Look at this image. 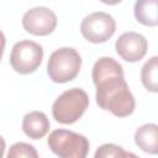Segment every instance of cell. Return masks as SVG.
I'll use <instances>...</instances> for the list:
<instances>
[{
	"instance_id": "1",
	"label": "cell",
	"mask_w": 158,
	"mask_h": 158,
	"mask_svg": "<svg viewBox=\"0 0 158 158\" xmlns=\"http://www.w3.org/2000/svg\"><path fill=\"white\" fill-rule=\"evenodd\" d=\"M96 88L95 99L100 109L116 117L130 116L136 109V100L125 80L122 65L111 57L99 58L91 70Z\"/></svg>"
},
{
	"instance_id": "2",
	"label": "cell",
	"mask_w": 158,
	"mask_h": 158,
	"mask_svg": "<svg viewBox=\"0 0 158 158\" xmlns=\"http://www.w3.org/2000/svg\"><path fill=\"white\" fill-rule=\"evenodd\" d=\"M89 107V96L81 88H72L63 91L52 105L54 120L62 125L77 122Z\"/></svg>"
},
{
	"instance_id": "3",
	"label": "cell",
	"mask_w": 158,
	"mask_h": 158,
	"mask_svg": "<svg viewBox=\"0 0 158 158\" xmlns=\"http://www.w3.org/2000/svg\"><path fill=\"white\" fill-rule=\"evenodd\" d=\"M81 57L72 47H60L52 52L47 62V74L54 83H68L80 72Z\"/></svg>"
},
{
	"instance_id": "4",
	"label": "cell",
	"mask_w": 158,
	"mask_h": 158,
	"mask_svg": "<svg viewBox=\"0 0 158 158\" xmlns=\"http://www.w3.org/2000/svg\"><path fill=\"white\" fill-rule=\"evenodd\" d=\"M49 149L59 158H86L90 143L80 133L69 130H54L47 138Z\"/></svg>"
},
{
	"instance_id": "5",
	"label": "cell",
	"mask_w": 158,
	"mask_h": 158,
	"mask_svg": "<svg viewBox=\"0 0 158 158\" xmlns=\"http://www.w3.org/2000/svg\"><path fill=\"white\" fill-rule=\"evenodd\" d=\"M43 59V48L37 42L23 40L12 46L10 65L19 74H31L37 70Z\"/></svg>"
},
{
	"instance_id": "6",
	"label": "cell",
	"mask_w": 158,
	"mask_h": 158,
	"mask_svg": "<svg viewBox=\"0 0 158 158\" xmlns=\"http://www.w3.org/2000/svg\"><path fill=\"white\" fill-rule=\"evenodd\" d=\"M116 31L115 19L104 11H95L86 15L80 23L83 37L91 43H104L110 40Z\"/></svg>"
},
{
	"instance_id": "7",
	"label": "cell",
	"mask_w": 158,
	"mask_h": 158,
	"mask_svg": "<svg viewBox=\"0 0 158 158\" xmlns=\"http://www.w3.org/2000/svg\"><path fill=\"white\" fill-rule=\"evenodd\" d=\"M57 16L46 6H36L27 10L22 16V26L26 32L35 36L51 35L57 27Z\"/></svg>"
},
{
	"instance_id": "8",
	"label": "cell",
	"mask_w": 158,
	"mask_h": 158,
	"mask_svg": "<svg viewBox=\"0 0 158 158\" xmlns=\"http://www.w3.org/2000/svg\"><path fill=\"white\" fill-rule=\"evenodd\" d=\"M116 53L126 62L135 63L141 60L148 49L146 37L138 32L128 31L122 33L115 43Z\"/></svg>"
},
{
	"instance_id": "9",
	"label": "cell",
	"mask_w": 158,
	"mask_h": 158,
	"mask_svg": "<svg viewBox=\"0 0 158 158\" xmlns=\"http://www.w3.org/2000/svg\"><path fill=\"white\" fill-rule=\"evenodd\" d=\"M51 123L47 115L42 111H31L23 116L22 131L32 139L43 138L49 131Z\"/></svg>"
},
{
	"instance_id": "10",
	"label": "cell",
	"mask_w": 158,
	"mask_h": 158,
	"mask_svg": "<svg viewBox=\"0 0 158 158\" xmlns=\"http://www.w3.org/2000/svg\"><path fill=\"white\" fill-rule=\"evenodd\" d=\"M135 143L143 152L157 154L158 152V126L156 123H144L135 132Z\"/></svg>"
},
{
	"instance_id": "11",
	"label": "cell",
	"mask_w": 158,
	"mask_h": 158,
	"mask_svg": "<svg viewBox=\"0 0 158 158\" xmlns=\"http://www.w3.org/2000/svg\"><path fill=\"white\" fill-rule=\"evenodd\" d=\"M157 0H138L135 2L133 14L136 20L144 26H157L158 16H157Z\"/></svg>"
},
{
	"instance_id": "12",
	"label": "cell",
	"mask_w": 158,
	"mask_h": 158,
	"mask_svg": "<svg viewBox=\"0 0 158 158\" xmlns=\"http://www.w3.org/2000/svg\"><path fill=\"white\" fill-rule=\"evenodd\" d=\"M141 80L143 86L151 91H158V57H151L141 69Z\"/></svg>"
},
{
	"instance_id": "13",
	"label": "cell",
	"mask_w": 158,
	"mask_h": 158,
	"mask_svg": "<svg viewBox=\"0 0 158 158\" xmlns=\"http://www.w3.org/2000/svg\"><path fill=\"white\" fill-rule=\"evenodd\" d=\"M6 158H40L37 149L26 142L14 143L7 152Z\"/></svg>"
},
{
	"instance_id": "14",
	"label": "cell",
	"mask_w": 158,
	"mask_h": 158,
	"mask_svg": "<svg viewBox=\"0 0 158 158\" xmlns=\"http://www.w3.org/2000/svg\"><path fill=\"white\" fill-rule=\"evenodd\" d=\"M128 152L115 143H104L95 151L94 158H127Z\"/></svg>"
},
{
	"instance_id": "15",
	"label": "cell",
	"mask_w": 158,
	"mask_h": 158,
	"mask_svg": "<svg viewBox=\"0 0 158 158\" xmlns=\"http://www.w3.org/2000/svg\"><path fill=\"white\" fill-rule=\"evenodd\" d=\"M5 44H6V38H5V35L2 33V31L0 30V60H1V58H2V54H4Z\"/></svg>"
},
{
	"instance_id": "16",
	"label": "cell",
	"mask_w": 158,
	"mask_h": 158,
	"mask_svg": "<svg viewBox=\"0 0 158 158\" xmlns=\"http://www.w3.org/2000/svg\"><path fill=\"white\" fill-rule=\"evenodd\" d=\"M5 148H6V143H5V139L0 136V158L4 157V153H5Z\"/></svg>"
},
{
	"instance_id": "17",
	"label": "cell",
	"mask_w": 158,
	"mask_h": 158,
	"mask_svg": "<svg viewBox=\"0 0 158 158\" xmlns=\"http://www.w3.org/2000/svg\"><path fill=\"white\" fill-rule=\"evenodd\" d=\"M127 158H139L138 156H136L135 153H132V152H128V157Z\"/></svg>"
}]
</instances>
